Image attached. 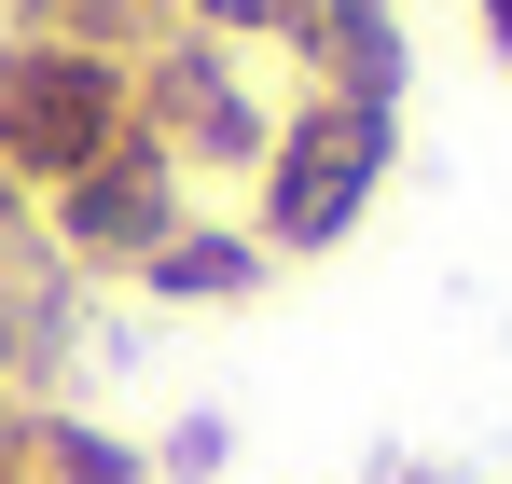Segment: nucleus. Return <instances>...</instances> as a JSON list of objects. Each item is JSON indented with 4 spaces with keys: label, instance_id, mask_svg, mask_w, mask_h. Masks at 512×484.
I'll use <instances>...</instances> for the list:
<instances>
[{
    "label": "nucleus",
    "instance_id": "obj_7",
    "mask_svg": "<svg viewBox=\"0 0 512 484\" xmlns=\"http://www.w3.org/2000/svg\"><path fill=\"white\" fill-rule=\"evenodd\" d=\"M0 28H42V42H97V56H139L167 28V0H0Z\"/></svg>",
    "mask_w": 512,
    "mask_h": 484
},
{
    "label": "nucleus",
    "instance_id": "obj_5",
    "mask_svg": "<svg viewBox=\"0 0 512 484\" xmlns=\"http://www.w3.org/2000/svg\"><path fill=\"white\" fill-rule=\"evenodd\" d=\"M263 277H277V263H263V236H250V222H180V236L153 249L125 291H153V305H250Z\"/></svg>",
    "mask_w": 512,
    "mask_h": 484
},
{
    "label": "nucleus",
    "instance_id": "obj_11",
    "mask_svg": "<svg viewBox=\"0 0 512 484\" xmlns=\"http://www.w3.org/2000/svg\"><path fill=\"white\" fill-rule=\"evenodd\" d=\"M0 484H14V402H0Z\"/></svg>",
    "mask_w": 512,
    "mask_h": 484
},
{
    "label": "nucleus",
    "instance_id": "obj_6",
    "mask_svg": "<svg viewBox=\"0 0 512 484\" xmlns=\"http://www.w3.org/2000/svg\"><path fill=\"white\" fill-rule=\"evenodd\" d=\"M56 332H70V263H56V249L0 263V388H14V374H28Z\"/></svg>",
    "mask_w": 512,
    "mask_h": 484
},
{
    "label": "nucleus",
    "instance_id": "obj_10",
    "mask_svg": "<svg viewBox=\"0 0 512 484\" xmlns=\"http://www.w3.org/2000/svg\"><path fill=\"white\" fill-rule=\"evenodd\" d=\"M28 249H42V208H28V194L0 180V263H28Z\"/></svg>",
    "mask_w": 512,
    "mask_h": 484
},
{
    "label": "nucleus",
    "instance_id": "obj_4",
    "mask_svg": "<svg viewBox=\"0 0 512 484\" xmlns=\"http://www.w3.org/2000/svg\"><path fill=\"white\" fill-rule=\"evenodd\" d=\"M180 222H194V180H180L153 139H125V153H97L84 180L42 208V249H56L70 277H139Z\"/></svg>",
    "mask_w": 512,
    "mask_h": 484
},
{
    "label": "nucleus",
    "instance_id": "obj_12",
    "mask_svg": "<svg viewBox=\"0 0 512 484\" xmlns=\"http://www.w3.org/2000/svg\"><path fill=\"white\" fill-rule=\"evenodd\" d=\"M485 28H499V56H512V0H485Z\"/></svg>",
    "mask_w": 512,
    "mask_h": 484
},
{
    "label": "nucleus",
    "instance_id": "obj_3",
    "mask_svg": "<svg viewBox=\"0 0 512 484\" xmlns=\"http://www.w3.org/2000/svg\"><path fill=\"white\" fill-rule=\"evenodd\" d=\"M139 139L180 166V180H250L263 139H277V111H263V83L236 42H208V28H153L139 42Z\"/></svg>",
    "mask_w": 512,
    "mask_h": 484
},
{
    "label": "nucleus",
    "instance_id": "obj_2",
    "mask_svg": "<svg viewBox=\"0 0 512 484\" xmlns=\"http://www.w3.org/2000/svg\"><path fill=\"white\" fill-rule=\"evenodd\" d=\"M139 139V56H97V42H42V28H0V180L28 208H56L97 153Z\"/></svg>",
    "mask_w": 512,
    "mask_h": 484
},
{
    "label": "nucleus",
    "instance_id": "obj_13",
    "mask_svg": "<svg viewBox=\"0 0 512 484\" xmlns=\"http://www.w3.org/2000/svg\"><path fill=\"white\" fill-rule=\"evenodd\" d=\"M333 14H388V0H333Z\"/></svg>",
    "mask_w": 512,
    "mask_h": 484
},
{
    "label": "nucleus",
    "instance_id": "obj_8",
    "mask_svg": "<svg viewBox=\"0 0 512 484\" xmlns=\"http://www.w3.org/2000/svg\"><path fill=\"white\" fill-rule=\"evenodd\" d=\"M180 28H208V42H236V56H250V42H277V56H319V14H333V0H167Z\"/></svg>",
    "mask_w": 512,
    "mask_h": 484
},
{
    "label": "nucleus",
    "instance_id": "obj_9",
    "mask_svg": "<svg viewBox=\"0 0 512 484\" xmlns=\"http://www.w3.org/2000/svg\"><path fill=\"white\" fill-rule=\"evenodd\" d=\"M208 471H222V415H180L167 429V484H208Z\"/></svg>",
    "mask_w": 512,
    "mask_h": 484
},
{
    "label": "nucleus",
    "instance_id": "obj_1",
    "mask_svg": "<svg viewBox=\"0 0 512 484\" xmlns=\"http://www.w3.org/2000/svg\"><path fill=\"white\" fill-rule=\"evenodd\" d=\"M388 153H402V125H388L374 97L305 83V97L277 111L263 166H250V236H263V263H319V249H346L360 208L388 194Z\"/></svg>",
    "mask_w": 512,
    "mask_h": 484
}]
</instances>
